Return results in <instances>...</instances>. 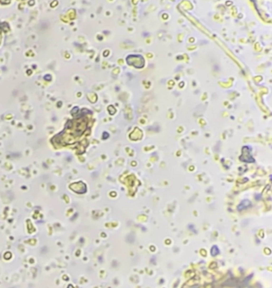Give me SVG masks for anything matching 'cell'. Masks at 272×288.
I'll return each mask as SVG.
<instances>
[{
    "mask_svg": "<svg viewBox=\"0 0 272 288\" xmlns=\"http://www.w3.org/2000/svg\"><path fill=\"white\" fill-rule=\"evenodd\" d=\"M126 62L137 68H142L144 66V59L140 55H130L126 57Z\"/></svg>",
    "mask_w": 272,
    "mask_h": 288,
    "instance_id": "cell-1",
    "label": "cell"
},
{
    "mask_svg": "<svg viewBox=\"0 0 272 288\" xmlns=\"http://www.w3.org/2000/svg\"><path fill=\"white\" fill-rule=\"evenodd\" d=\"M240 160L245 163H254L255 160L251 155V148L248 146L243 147L242 154L240 156Z\"/></svg>",
    "mask_w": 272,
    "mask_h": 288,
    "instance_id": "cell-2",
    "label": "cell"
},
{
    "mask_svg": "<svg viewBox=\"0 0 272 288\" xmlns=\"http://www.w3.org/2000/svg\"><path fill=\"white\" fill-rule=\"evenodd\" d=\"M250 205H251V202H250L248 200H243V201L242 202L240 203V205L238 206V210H239V211L243 210V209L248 207Z\"/></svg>",
    "mask_w": 272,
    "mask_h": 288,
    "instance_id": "cell-3",
    "label": "cell"
}]
</instances>
